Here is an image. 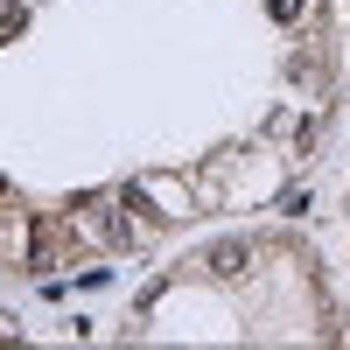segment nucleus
<instances>
[{"mask_svg": "<svg viewBox=\"0 0 350 350\" xmlns=\"http://www.w3.org/2000/svg\"><path fill=\"white\" fill-rule=\"evenodd\" d=\"M70 224L64 217H36V231H28V267H36V273H49V267H64V259H70Z\"/></svg>", "mask_w": 350, "mask_h": 350, "instance_id": "1", "label": "nucleus"}, {"mask_svg": "<svg viewBox=\"0 0 350 350\" xmlns=\"http://www.w3.org/2000/svg\"><path fill=\"white\" fill-rule=\"evenodd\" d=\"M84 224H92V239H98V245H126V239H133L126 217H120V211H105V203H92V217H84Z\"/></svg>", "mask_w": 350, "mask_h": 350, "instance_id": "2", "label": "nucleus"}, {"mask_svg": "<svg viewBox=\"0 0 350 350\" xmlns=\"http://www.w3.org/2000/svg\"><path fill=\"white\" fill-rule=\"evenodd\" d=\"M245 239H224V245H211V252H203V267H211V273H245Z\"/></svg>", "mask_w": 350, "mask_h": 350, "instance_id": "3", "label": "nucleus"}, {"mask_svg": "<svg viewBox=\"0 0 350 350\" xmlns=\"http://www.w3.org/2000/svg\"><path fill=\"white\" fill-rule=\"evenodd\" d=\"M21 21H28L21 0H0V36H21Z\"/></svg>", "mask_w": 350, "mask_h": 350, "instance_id": "4", "label": "nucleus"}, {"mask_svg": "<svg viewBox=\"0 0 350 350\" xmlns=\"http://www.w3.org/2000/svg\"><path fill=\"white\" fill-rule=\"evenodd\" d=\"M267 14H273V21H295V14H301V0H267Z\"/></svg>", "mask_w": 350, "mask_h": 350, "instance_id": "5", "label": "nucleus"}]
</instances>
